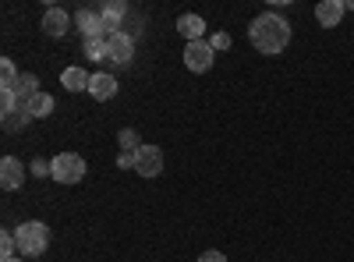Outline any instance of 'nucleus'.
Masks as SVG:
<instances>
[{
    "mask_svg": "<svg viewBox=\"0 0 354 262\" xmlns=\"http://www.w3.org/2000/svg\"><path fill=\"white\" fill-rule=\"evenodd\" d=\"M88 82H93V75H88L85 68H64V75H61V85L68 93H82V89H88Z\"/></svg>",
    "mask_w": 354,
    "mask_h": 262,
    "instance_id": "2eb2a0df",
    "label": "nucleus"
},
{
    "mask_svg": "<svg viewBox=\"0 0 354 262\" xmlns=\"http://www.w3.org/2000/svg\"><path fill=\"white\" fill-rule=\"evenodd\" d=\"M0 124H4V131H21V128L32 124V113H28L25 106H18L15 113H4V118H0Z\"/></svg>",
    "mask_w": 354,
    "mask_h": 262,
    "instance_id": "f3484780",
    "label": "nucleus"
},
{
    "mask_svg": "<svg viewBox=\"0 0 354 262\" xmlns=\"http://www.w3.org/2000/svg\"><path fill=\"white\" fill-rule=\"evenodd\" d=\"M32 174H36V178H53V167L43 163V160H36V163H32Z\"/></svg>",
    "mask_w": 354,
    "mask_h": 262,
    "instance_id": "b1692460",
    "label": "nucleus"
},
{
    "mask_svg": "<svg viewBox=\"0 0 354 262\" xmlns=\"http://www.w3.org/2000/svg\"><path fill=\"white\" fill-rule=\"evenodd\" d=\"M117 167H121V170H135V153H121V156H117Z\"/></svg>",
    "mask_w": 354,
    "mask_h": 262,
    "instance_id": "393cba45",
    "label": "nucleus"
},
{
    "mask_svg": "<svg viewBox=\"0 0 354 262\" xmlns=\"http://www.w3.org/2000/svg\"><path fill=\"white\" fill-rule=\"evenodd\" d=\"M0 110L15 113V110H18V93H0Z\"/></svg>",
    "mask_w": 354,
    "mask_h": 262,
    "instance_id": "4be33fe9",
    "label": "nucleus"
},
{
    "mask_svg": "<svg viewBox=\"0 0 354 262\" xmlns=\"http://www.w3.org/2000/svg\"><path fill=\"white\" fill-rule=\"evenodd\" d=\"M88 93H93L100 103L113 100V96H117V78H113V75H106V71L93 75V82H88Z\"/></svg>",
    "mask_w": 354,
    "mask_h": 262,
    "instance_id": "f8f14e48",
    "label": "nucleus"
},
{
    "mask_svg": "<svg viewBox=\"0 0 354 262\" xmlns=\"http://www.w3.org/2000/svg\"><path fill=\"white\" fill-rule=\"evenodd\" d=\"M0 262H21V259H0Z\"/></svg>",
    "mask_w": 354,
    "mask_h": 262,
    "instance_id": "cd10ccee",
    "label": "nucleus"
},
{
    "mask_svg": "<svg viewBox=\"0 0 354 262\" xmlns=\"http://www.w3.org/2000/svg\"><path fill=\"white\" fill-rule=\"evenodd\" d=\"M21 181H25L21 160H15V156H4V160H0V188H4V191H18Z\"/></svg>",
    "mask_w": 354,
    "mask_h": 262,
    "instance_id": "6e6552de",
    "label": "nucleus"
},
{
    "mask_svg": "<svg viewBox=\"0 0 354 262\" xmlns=\"http://www.w3.org/2000/svg\"><path fill=\"white\" fill-rule=\"evenodd\" d=\"M18 93L28 100V96H36L39 93V78L36 75H21V85H18Z\"/></svg>",
    "mask_w": 354,
    "mask_h": 262,
    "instance_id": "412c9836",
    "label": "nucleus"
},
{
    "mask_svg": "<svg viewBox=\"0 0 354 262\" xmlns=\"http://www.w3.org/2000/svg\"><path fill=\"white\" fill-rule=\"evenodd\" d=\"M15 252H18L15 230H4V234H0V259H15Z\"/></svg>",
    "mask_w": 354,
    "mask_h": 262,
    "instance_id": "aec40b11",
    "label": "nucleus"
},
{
    "mask_svg": "<svg viewBox=\"0 0 354 262\" xmlns=\"http://www.w3.org/2000/svg\"><path fill=\"white\" fill-rule=\"evenodd\" d=\"M100 15H103V25H106V36L124 32L121 21H124V15H128V4H121V0H106V4L100 8Z\"/></svg>",
    "mask_w": 354,
    "mask_h": 262,
    "instance_id": "9b49d317",
    "label": "nucleus"
},
{
    "mask_svg": "<svg viewBox=\"0 0 354 262\" xmlns=\"http://www.w3.org/2000/svg\"><path fill=\"white\" fill-rule=\"evenodd\" d=\"M213 46H209V39H198V43H188L185 46V68L188 71H195V75H205L213 68Z\"/></svg>",
    "mask_w": 354,
    "mask_h": 262,
    "instance_id": "20e7f679",
    "label": "nucleus"
},
{
    "mask_svg": "<svg viewBox=\"0 0 354 262\" xmlns=\"http://www.w3.org/2000/svg\"><path fill=\"white\" fill-rule=\"evenodd\" d=\"M209 46H213L216 53H220V50H230V36H227V32H213V36H209Z\"/></svg>",
    "mask_w": 354,
    "mask_h": 262,
    "instance_id": "5701e85b",
    "label": "nucleus"
},
{
    "mask_svg": "<svg viewBox=\"0 0 354 262\" xmlns=\"http://www.w3.org/2000/svg\"><path fill=\"white\" fill-rule=\"evenodd\" d=\"M82 50L88 61H103L106 57V39H82Z\"/></svg>",
    "mask_w": 354,
    "mask_h": 262,
    "instance_id": "6ab92c4d",
    "label": "nucleus"
},
{
    "mask_svg": "<svg viewBox=\"0 0 354 262\" xmlns=\"http://www.w3.org/2000/svg\"><path fill=\"white\" fill-rule=\"evenodd\" d=\"M15 238H18L21 255H43L50 248V227L39 223V220H28V223L15 227Z\"/></svg>",
    "mask_w": 354,
    "mask_h": 262,
    "instance_id": "f03ea898",
    "label": "nucleus"
},
{
    "mask_svg": "<svg viewBox=\"0 0 354 262\" xmlns=\"http://www.w3.org/2000/svg\"><path fill=\"white\" fill-rule=\"evenodd\" d=\"M344 11H347L344 0H322V4L315 8V21H319L322 28H337L340 18H344Z\"/></svg>",
    "mask_w": 354,
    "mask_h": 262,
    "instance_id": "9d476101",
    "label": "nucleus"
},
{
    "mask_svg": "<svg viewBox=\"0 0 354 262\" xmlns=\"http://www.w3.org/2000/svg\"><path fill=\"white\" fill-rule=\"evenodd\" d=\"M347 11H354V0H347Z\"/></svg>",
    "mask_w": 354,
    "mask_h": 262,
    "instance_id": "bb28decb",
    "label": "nucleus"
},
{
    "mask_svg": "<svg viewBox=\"0 0 354 262\" xmlns=\"http://www.w3.org/2000/svg\"><path fill=\"white\" fill-rule=\"evenodd\" d=\"M177 32H181L188 43H198L205 36V21L198 15H181V18H177Z\"/></svg>",
    "mask_w": 354,
    "mask_h": 262,
    "instance_id": "ddd939ff",
    "label": "nucleus"
},
{
    "mask_svg": "<svg viewBox=\"0 0 354 262\" xmlns=\"http://www.w3.org/2000/svg\"><path fill=\"white\" fill-rule=\"evenodd\" d=\"M106 57L113 64H128L135 57V36L131 32H113L106 36Z\"/></svg>",
    "mask_w": 354,
    "mask_h": 262,
    "instance_id": "0eeeda50",
    "label": "nucleus"
},
{
    "mask_svg": "<svg viewBox=\"0 0 354 262\" xmlns=\"http://www.w3.org/2000/svg\"><path fill=\"white\" fill-rule=\"evenodd\" d=\"M50 167H53V181L57 185H78L85 178V160L78 153H57L50 160Z\"/></svg>",
    "mask_w": 354,
    "mask_h": 262,
    "instance_id": "7ed1b4c3",
    "label": "nucleus"
},
{
    "mask_svg": "<svg viewBox=\"0 0 354 262\" xmlns=\"http://www.w3.org/2000/svg\"><path fill=\"white\" fill-rule=\"evenodd\" d=\"M248 39H252V46L259 50V53H266V57H277V53H283L287 50V43H290V21L287 18H280V15H259L252 25H248Z\"/></svg>",
    "mask_w": 354,
    "mask_h": 262,
    "instance_id": "f257e3e1",
    "label": "nucleus"
},
{
    "mask_svg": "<svg viewBox=\"0 0 354 262\" xmlns=\"http://www.w3.org/2000/svg\"><path fill=\"white\" fill-rule=\"evenodd\" d=\"M75 25H78L82 39H106L103 15H100V11H93V8H82V11L75 15Z\"/></svg>",
    "mask_w": 354,
    "mask_h": 262,
    "instance_id": "423d86ee",
    "label": "nucleus"
},
{
    "mask_svg": "<svg viewBox=\"0 0 354 262\" xmlns=\"http://www.w3.org/2000/svg\"><path fill=\"white\" fill-rule=\"evenodd\" d=\"M198 262H227V255H223V252H202Z\"/></svg>",
    "mask_w": 354,
    "mask_h": 262,
    "instance_id": "a878e982",
    "label": "nucleus"
},
{
    "mask_svg": "<svg viewBox=\"0 0 354 262\" xmlns=\"http://www.w3.org/2000/svg\"><path fill=\"white\" fill-rule=\"evenodd\" d=\"M0 78H4V85H0V93H18V85H21V75L15 68V61H0Z\"/></svg>",
    "mask_w": 354,
    "mask_h": 262,
    "instance_id": "dca6fc26",
    "label": "nucleus"
},
{
    "mask_svg": "<svg viewBox=\"0 0 354 262\" xmlns=\"http://www.w3.org/2000/svg\"><path fill=\"white\" fill-rule=\"evenodd\" d=\"M68 28H71V15H68V11H61V8H50V11L43 15V32H46L50 39H61V36H68Z\"/></svg>",
    "mask_w": 354,
    "mask_h": 262,
    "instance_id": "1a4fd4ad",
    "label": "nucleus"
},
{
    "mask_svg": "<svg viewBox=\"0 0 354 262\" xmlns=\"http://www.w3.org/2000/svg\"><path fill=\"white\" fill-rule=\"evenodd\" d=\"M135 174H142V178H160L163 174V149L160 145H142L135 153Z\"/></svg>",
    "mask_w": 354,
    "mask_h": 262,
    "instance_id": "39448f33",
    "label": "nucleus"
},
{
    "mask_svg": "<svg viewBox=\"0 0 354 262\" xmlns=\"http://www.w3.org/2000/svg\"><path fill=\"white\" fill-rule=\"evenodd\" d=\"M117 145H121V153H138L142 145H138V131L135 128H121L117 131Z\"/></svg>",
    "mask_w": 354,
    "mask_h": 262,
    "instance_id": "a211bd4d",
    "label": "nucleus"
},
{
    "mask_svg": "<svg viewBox=\"0 0 354 262\" xmlns=\"http://www.w3.org/2000/svg\"><path fill=\"white\" fill-rule=\"evenodd\" d=\"M21 106L32 113V121H39V118H50V113H53V96L50 93H36V96H28Z\"/></svg>",
    "mask_w": 354,
    "mask_h": 262,
    "instance_id": "4468645a",
    "label": "nucleus"
}]
</instances>
